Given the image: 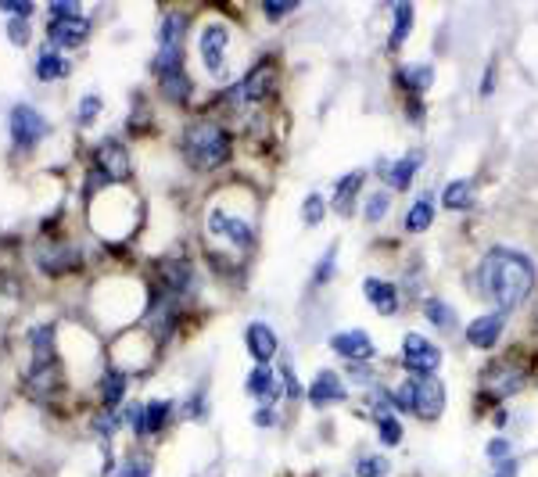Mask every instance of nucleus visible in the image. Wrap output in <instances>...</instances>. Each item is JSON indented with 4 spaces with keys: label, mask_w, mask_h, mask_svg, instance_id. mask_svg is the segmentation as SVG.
Listing matches in <instances>:
<instances>
[{
    "label": "nucleus",
    "mask_w": 538,
    "mask_h": 477,
    "mask_svg": "<svg viewBox=\"0 0 538 477\" xmlns=\"http://www.w3.org/2000/svg\"><path fill=\"white\" fill-rule=\"evenodd\" d=\"M477 287L488 302L499 305V312L506 309H517L520 302H527L531 287H534V266L524 252H513V248H492L485 259H481V270H477Z\"/></svg>",
    "instance_id": "f257e3e1"
},
{
    "label": "nucleus",
    "mask_w": 538,
    "mask_h": 477,
    "mask_svg": "<svg viewBox=\"0 0 538 477\" xmlns=\"http://www.w3.org/2000/svg\"><path fill=\"white\" fill-rule=\"evenodd\" d=\"M395 406L420 416V420H438L445 409V388L435 374H413L395 392Z\"/></svg>",
    "instance_id": "f03ea898"
},
{
    "label": "nucleus",
    "mask_w": 538,
    "mask_h": 477,
    "mask_svg": "<svg viewBox=\"0 0 538 477\" xmlns=\"http://www.w3.org/2000/svg\"><path fill=\"white\" fill-rule=\"evenodd\" d=\"M187 144V158L194 169H219L230 155V137L219 123H212V118H201V123H194L183 137Z\"/></svg>",
    "instance_id": "7ed1b4c3"
},
{
    "label": "nucleus",
    "mask_w": 538,
    "mask_h": 477,
    "mask_svg": "<svg viewBox=\"0 0 538 477\" xmlns=\"http://www.w3.org/2000/svg\"><path fill=\"white\" fill-rule=\"evenodd\" d=\"M183 40H187V15L183 12H169L162 19L159 29V72H173L183 69Z\"/></svg>",
    "instance_id": "20e7f679"
},
{
    "label": "nucleus",
    "mask_w": 538,
    "mask_h": 477,
    "mask_svg": "<svg viewBox=\"0 0 538 477\" xmlns=\"http://www.w3.org/2000/svg\"><path fill=\"white\" fill-rule=\"evenodd\" d=\"M277 83H281V69H277L273 58H265V61H258V65L237 83L233 97H237V101H248V104H258V101H265L269 93L277 90Z\"/></svg>",
    "instance_id": "39448f33"
},
{
    "label": "nucleus",
    "mask_w": 538,
    "mask_h": 477,
    "mask_svg": "<svg viewBox=\"0 0 538 477\" xmlns=\"http://www.w3.org/2000/svg\"><path fill=\"white\" fill-rule=\"evenodd\" d=\"M51 133V123L47 118L33 108V104H15L12 108V137H15V144L19 148H37L44 137Z\"/></svg>",
    "instance_id": "423d86ee"
},
{
    "label": "nucleus",
    "mask_w": 538,
    "mask_h": 477,
    "mask_svg": "<svg viewBox=\"0 0 538 477\" xmlns=\"http://www.w3.org/2000/svg\"><path fill=\"white\" fill-rule=\"evenodd\" d=\"M198 51H201V61H205L208 76L223 79V72H226V51H230V29L219 26V22L205 26L201 36H198Z\"/></svg>",
    "instance_id": "0eeeda50"
},
{
    "label": "nucleus",
    "mask_w": 538,
    "mask_h": 477,
    "mask_svg": "<svg viewBox=\"0 0 538 477\" xmlns=\"http://www.w3.org/2000/svg\"><path fill=\"white\" fill-rule=\"evenodd\" d=\"M402 363L413 374H435L442 367V352L424 334H406V341H402Z\"/></svg>",
    "instance_id": "6e6552de"
},
{
    "label": "nucleus",
    "mask_w": 538,
    "mask_h": 477,
    "mask_svg": "<svg viewBox=\"0 0 538 477\" xmlns=\"http://www.w3.org/2000/svg\"><path fill=\"white\" fill-rule=\"evenodd\" d=\"M94 162H97V173L108 180V183H126L129 180V155L126 148L115 141V137H104L94 151Z\"/></svg>",
    "instance_id": "1a4fd4ad"
},
{
    "label": "nucleus",
    "mask_w": 538,
    "mask_h": 477,
    "mask_svg": "<svg viewBox=\"0 0 538 477\" xmlns=\"http://www.w3.org/2000/svg\"><path fill=\"white\" fill-rule=\"evenodd\" d=\"M208 230L216 233V237H223V241H230L233 248H251V241H255V230L248 226V219H240V215H230V212H223V208H212L208 212Z\"/></svg>",
    "instance_id": "9d476101"
},
{
    "label": "nucleus",
    "mask_w": 538,
    "mask_h": 477,
    "mask_svg": "<svg viewBox=\"0 0 538 477\" xmlns=\"http://www.w3.org/2000/svg\"><path fill=\"white\" fill-rule=\"evenodd\" d=\"M330 348L338 355H345V360H352V363H363V360H373L377 355V344L366 330H341V334L330 337Z\"/></svg>",
    "instance_id": "9b49d317"
},
{
    "label": "nucleus",
    "mask_w": 538,
    "mask_h": 477,
    "mask_svg": "<svg viewBox=\"0 0 538 477\" xmlns=\"http://www.w3.org/2000/svg\"><path fill=\"white\" fill-rule=\"evenodd\" d=\"M90 36V22L79 15V19H58L47 26V44L51 47H79L83 40Z\"/></svg>",
    "instance_id": "f8f14e48"
},
{
    "label": "nucleus",
    "mask_w": 538,
    "mask_h": 477,
    "mask_svg": "<svg viewBox=\"0 0 538 477\" xmlns=\"http://www.w3.org/2000/svg\"><path fill=\"white\" fill-rule=\"evenodd\" d=\"M485 384H488V392L495 399H506V395L520 392L524 374H520V367H509V360H506V363H495V367L485 370Z\"/></svg>",
    "instance_id": "ddd939ff"
},
{
    "label": "nucleus",
    "mask_w": 538,
    "mask_h": 477,
    "mask_svg": "<svg viewBox=\"0 0 538 477\" xmlns=\"http://www.w3.org/2000/svg\"><path fill=\"white\" fill-rule=\"evenodd\" d=\"M345 399H348V388H345V381H341L338 374H330V370H320L316 381L309 384V402H313V406H330V402H345Z\"/></svg>",
    "instance_id": "4468645a"
},
{
    "label": "nucleus",
    "mask_w": 538,
    "mask_h": 477,
    "mask_svg": "<svg viewBox=\"0 0 538 477\" xmlns=\"http://www.w3.org/2000/svg\"><path fill=\"white\" fill-rule=\"evenodd\" d=\"M244 341H248L251 360H258V367H265V363L277 355V334L269 330L265 323H251V327L244 330Z\"/></svg>",
    "instance_id": "2eb2a0df"
},
{
    "label": "nucleus",
    "mask_w": 538,
    "mask_h": 477,
    "mask_svg": "<svg viewBox=\"0 0 538 477\" xmlns=\"http://www.w3.org/2000/svg\"><path fill=\"white\" fill-rule=\"evenodd\" d=\"M502 323H506V312H488V316H477L470 327H467V341L474 348H492L502 334Z\"/></svg>",
    "instance_id": "dca6fc26"
},
{
    "label": "nucleus",
    "mask_w": 538,
    "mask_h": 477,
    "mask_svg": "<svg viewBox=\"0 0 538 477\" xmlns=\"http://www.w3.org/2000/svg\"><path fill=\"white\" fill-rule=\"evenodd\" d=\"M363 295L377 305V312L395 316V309H398V287H395V284H387V280H380V277H366V280H363Z\"/></svg>",
    "instance_id": "f3484780"
},
{
    "label": "nucleus",
    "mask_w": 538,
    "mask_h": 477,
    "mask_svg": "<svg viewBox=\"0 0 538 477\" xmlns=\"http://www.w3.org/2000/svg\"><path fill=\"white\" fill-rule=\"evenodd\" d=\"M417 169H420V151H410L406 158H398V162H391V166H387L384 180H387V187H391V190H406V187L413 183Z\"/></svg>",
    "instance_id": "a211bd4d"
},
{
    "label": "nucleus",
    "mask_w": 538,
    "mask_h": 477,
    "mask_svg": "<svg viewBox=\"0 0 538 477\" xmlns=\"http://www.w3.org/2000/svg\"><path fill=\"white\" fill-rule=\"evenodd\" d=\"M258 402H277L281 399V384H277V377H273V370L269 367H255L251 374H248V384H244Z\"/></svg>",
    "instance_id": "6ab92c4d"
},
{
    "label": "nucleus",
    "mask_w": 538,
    "mask_h": 477,
    "mask_svg": "<svg viewBox=\"0 0 538 477\" xmlns=\"http://www.w3.org/2000/svg\"><path fill=\"white\" fill-rule=\"evenodd\" d=\"M363 183H366V173H348V176H341L338 183H334V205H338V212L341 215H348L352 212V205H355V198H359V190H363Z\"/></svg>",
    "instance_id": "aec40b11"
},
{
    "label": "nucleus",
    "mask_w": 538,
    "mask_h": 477,
    "mask_svg": "<svg viewBox=\"0 0 538 477\" xmlns=\"http://www.w3.org/2000/svg\"><path fill=\"white\" fill-rule=\"evenodd\" d=\"M410 29H413V4H402L395 8V22H391V33H387V51H398L402 44L410 40Z\"/></svg>",
    "instance_id": "412c9836"
},
{
    "label": "nucleus",
    "mask_w": 538,
    "mask_h": 477,
    "mask_svg": "<svg viewBox=\"0 0 538 477\" xmlns=\"http://www.w3.org/2000/svg\"><path fill=\"white\" fill-rule=\"evenodd\" d=\"M37 76L44 79V83H51V79H65L69 76V61L58 54V47H44L40 51V58H37Z\"/></svg>",
    "instance_id": "4be33fe9"
},
{
    "label": "nucleus",
    "mask_w": 538,
    "mask_h": 477,
    "mask_svg": "<svg viewBox=\"0 0 538 477\" xmlns=\"http://www.w3.org/2000/svg\"><path fill=\"white\" fill-rule=\"evenodd\" d=\"M159 76H162V93H166L173 104H187V101H191L194 86H191V79H187V72H183V69L159 72Z\"/></svg>",
    "instance_id": "5701e85b"
},
{
    "label": "nucleus",
    "mask_w": 538,
    "mask_h": 477,
    "mask_svg": "<svg viewBox=\"0 0 538 477\" xmlns=\"http://www.w3.org/2000/svg\"><path fill=\"white\" fill-rule=\"evenodd\" d=\"M398 83L410 93H424L435 83V69L431 65H406V69H398Z\"/></svg>",
    "instance_id": "b1692460"
},
{
    "label": "nucleus",
    "mask_w": 538,
    "mask_h": 477,
    "mask_svg": "<svg viewBox=\"0 0 538 477\" xmlns=\"http://www.w3.org/2000/svg\"><path fill=\"white\" fill-rule=\"evenodd\" d=\"M40 266H44L47 273L76 270V266H79V252H76V248H65V245H54V248H51V255H47V252L40 255Z\"/></svg>",
    "instance_id": "393cba45"
},
{
    "label": "nucleus",
    "mask_w": 538,
    "mask_h": 477,
    "mask_svg": "<svg viewBox=\"0 0 538 477\" xmlns=\"http://www.w3.org/2000/svg\"><path fill=\"white\" fill-rule=\"evenodd\" d=\"M442 205L452 208V212L470 208V205H474V183H470V180H452V183L445 187V194H442Z\"/></svg>",
    "instance_id": "a878e982"
},
{
    "label": "nucleus",
    "mask_w": 538,
    "mask_h": 477,
    "mask_svg": "<svg viewBox=\"0 0 538 477\" xmlns=\"http://www.w3.org/2000/svg\"><path fill=\"white\" fill-rule=\"evenodd\" d=\"M431 219H435V198L424 194V198L413 201V208H410V215H406V230H410V233H424V230L431 226Z\"/></svg>",
    "instance_id": "bb28decb"
},
{
    "label": "nucleus",
    "mask_w": 538,
    "mask_h": 477,
    "mask_svg": "<svg viewBox=\"0 0 538 477\" xmlns=\"http://www.w3.org/2000/svg\"><path fill=\"white\" fill-rule=\"evenodd\" d=\"M54 355V327H37L33 330V367H51Z\"/></svg>",
    "instance_id": "cd10ccee"
},
{
    "label": "nucleus",
    "mask_w": 538,
    "mask_h": 477,
    "mask_svg": "<svg viewBox=\"0 0 538 477\" xmlns=\"http://www.w3.org/2000/svg\"><path fill=\"white\" fill-rule=\"evenodd\" d=\"M424 316H428L438 330H452V327H456V312H452L442 298H428V302H424Z\"/></svg>",
    "instance_id": "c85d7f7f"
},
{
    "label": "nucleus",
    "mask_w": 538,
    "mask_h": 477,
    "mask_svg": "<svg viewBox=\"0 0 538 477\" xmlns=\"http://www.w3.org/2000/svg\"><path fill=\"white\" fill-rule=\"evenodd\" d=\"M104 409H115L118 402H122V395H126V370H108V377H104Z\"/></svg>",
    "instance_id": "c756f323"
},
{
    "label": "nucleus",
    "mask_w": 538,
    "mask_h": 477,
    "mask_svg": "<svg viewBox=\"0 0 538 477\" xmlns=\"http://www.w3.org/2000/svg\"><path fill=\"white\" fill-rule=\"evenodd\" d=\"M169 399H151V402H144V424H148V434H159L162 427H166V420H169Z\"/></svg>",
    "instance_id": "7c9ffc66"
},
{
    "label": "nucleus",
    "mask_w": 538,
    "mask_h": 477,
    "mask_svg": "<svg viewBox=\"0 0 538 477\" xmlns=\"http://www.w3.org/2000/svg\"><path fill=\"white\" fill-rule=\"evenodd\" d=\"M387 208H391V194H387V190H377V194H370V198H366L363 215H366V222H380Z\"/></svg>",
    "instance_id": "2f4dec72"
},
{
    "label": "nucleus",
    "mask_w": 538,
    "mask_h": 477,
    "mask_svg": "<svg viewBox=\"0 0 538 477\" xmlns=\"http://www.w3.org/2000/svg\"><path fill=\"white\" fill-rule=\"evenodd\" d=\"M355 473H359V477H384V473H387V459H380V456H363V459L355 463Z\"/></svg>",
    "instance_id": "473e14b6"
},
{
    "label": "nucleus",
    "mask_w": 538,
    "mask_h": 477,
    "mask_svg": "<svg viewBox=\"0 0 538 477\" xmlns=\"http://www.w3.org/2000/svg\"><path fill=\"white\" fill-rule=\"evenodd\" d=\"M97 111H101V97L97 93H86L83 101H79V126H90L94 123V118H97Z\"/></svg>",
    "instance_id": "72a5a7b5"
},
{
    "label": "nucleus",
    "mask_w": 538,
    "mask_h": 477,
    "mask_svg": "<svg viewBox=\"0 0 538 477\" xmlns=\"http://www.w3.org/2000/svg\"><path fill=\"white\" fill-rule=\"evenodd\" d=\"M302 219H306L309 226H320V222H323V198H320V194H309V198H306Z\"/></svg>",
    "instance_id": "f704fd0d"
},
{
    "label": "nucleus",
    "mask_w": 538,
    "mask_h": 477,
    "mask_svg": "<svg viewBox=\"0 0 538 477\" xmlns=\"http://www.w3.org/2000/svg\"><path fill=\"white\" fill-rule=\"evenodd\" d=\"M148 473H151V456H129L118 477H148Z\"/></svg>",
    "instance_id": "c9c22d12"
},
{
    "label": "nucleus",
    "mask_w": 538,
    "mask_h": 477,
    "mask_svg": "<svg viewBox=\"0 0 538 477\" xmlns=\"http://www.w3.org/2000/svg\"><path fill=\"white\" fill-rule=\"evenodd\" d=\"M380 441L384 445H398L402 441V424L395 416H380Z\"/></svg>",
    "instance_id": "e433bc0d"
},
{
    "label": "nucleus",
    "mask_w": 538,
    "mask_h": 477,
    "mask_svg": "<svg viewBox=\"0 0 538 477\" xmlns=\"http://www.w3.org/2000/svg\"><path fill=\"white\" fill-rule=\"evenodd\" d=\"M8 40H12L15 47H26V44H29V22H26V19H12V22H8Z\"/></svg>",
    "instance_id": "4c0bfd02"
},
{
    "label": "nucleus",
    "mask_w": 538,
    "mask_h": 477,
    "mask_svg": "<svg viewBox=\"0 0 538 477\" xmlns=\"http://www.w3.org/2000/svg\"><path fill=\"white\" fill-rule=\"evenodd\" d=\"M79 4H72V0H58V4H51V22L58 19H79Z\"/></svg>",
    "instance_id": "58836bf2"
},
{
    "label": "nucleus",
    "mask_w": 538,
    "mask_h": 477,
    "mask_svg": "<svg viewBox=\"0 0 538 477\" xmlns=\"http://www.w3.org/2000/svg\"><path fill=\"white\" fill-rule=\"evenodd\" d=\"M0 8L12 12L15 19H29V15H33V4H29V0H0Z\"/></svg>",
    "instance_id": "ea45409f"
},
{
    "label": "nucleus",
    "mask_w": 538,
    "mask_h": 477,
    "mask_svg": "<svg viewBox=\"0 0 538 477\" xmlns=\"http://www.w3.org/2000/svg\"><path fill=\"white\" fill-rule=\"evenodd\" d=\"M488 456H492L495 463L509 459V441H506V438H492V441H488Z\"/></svg>",
    "instance_id": "a19ab883"
},
{
    "label": "nucleus",
    "mask_w": 538,
    "mask_h": 477,
    "mask_svg": "<svg viewBox=\"0 0 538 477\" xmlns=\"http://www.w3.org/2000/svg\"><path fill=\"white\" fill-rule=\"evenodd\" d=\"M295 8H298L295 0H284V4H277V0H269V4H265V15H269V19H281V15L295 12Z\"/></svg>",
    "instance_id": "79ce46f5"
},
{
    "label": "nucleus",
    "mask_w": 538,
    "mask_h": 477,
    "mask_svg": "<svg viewBox=\"0 0 538 477\" xmlns=\"http://www.w3.org/2000/svg\"><path fill=\"white\" fill-rule=\"evenodd\" d=\"M334 255H338V248H330V252L323 255V263H320V270H316V280H320V284L330 280V273H334Z\"/></svg>",
    "instance_id": "37998d69"
},
{
    "label": "nucleus",
    "mask_w": 538,
    "mask_h": 477,
    "mask_svg": "<svg viewBox=\"0 0 538 477\" xmlns=\"http://www.w3.org/2000/svg\"><path fill=\"white\" fill-rule=\"evenodd\" d=\"M495 477H517V459H502L499 470H495Z\"/></svg>",
    "instance_id": "c03bdc74"
},
{
    "label": "nucleus",
    "mask_w": 538,
    "mask_h": 477,
    "mask_svg": "<svg viewBox=\"0 0 538 477\" xmlns=\"http://www.w3.org/2000/svg\"><path fill=\"white\" fill-rule=\"evenodd\" d=\"M348 374H352V381H359V384H363V381H370V370H363V367H352Z\"/></svg>",
    "instance_id": "a18cd8bd"
}]
</instances>
